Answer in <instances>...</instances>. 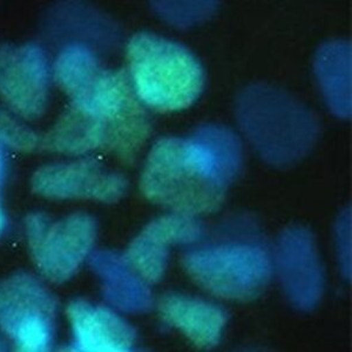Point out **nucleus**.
Masks as SVG:
<instances>
[{"instance_id": "9b49d317", "label": "nucleus", "mask_w": 352, "mask_h": 352, "mask_svg": "<svg viewBox=\"0 0 352 352\" xmlns=\"http://www.w3.org/2000/svg\"><path fill=\"white\" fill-rule=\"evenodd\" d=\"M67 316L80 351L124 352L135 344V330L112 309L76 300L68 305Z\"/></svg>"}, {"instance_id": "2eb2a0df", "label": "nucleus", "mask_w": 352, "mask_h": 352, "mask_svg": "<svg viewBox=\"0 0 352 352\" xmlns=\"http://www.w3.org/2000/svg\"><path fill=\"white\" fill-rule=\"evenodd\" d=\"M48 141L56 152L81 155L93 149L104 148L106 132L98 116L72 102L56 122Z\"/></svg>"}, {"instance_id": "f03ea898", "label": "nucleus", "mask_w": 352, "mask_h": 352, "mask_svg": "<svg viewBox=\"0 0 352 352\" xmlns=\"http://www.w3.org/2000/svg\"><path fill=\"white\" fill-rule=\"evenodd\" d=\"M129 80L144 107L179 112L204 92V69L188 48L154 33L141 32L127 45Z\"/></svg>"}, {"instance_id": "423d86ee", "label": "nucleus", "mask_w": 352, "mask_h": 352, "mask_svg": "<svg viewBox=\"0 0 352 352\" xmlns=\"http://www.w3.org/2000/svg\"><path fill=\"white\" fill-rule=\"evenodd\" d=\"M56 317V300L34 277L16 274L0 280V328L21 351H47Z\"/></svg>"}, {"instance_id": "dca6fc26", "label": "nucleus", "mask_w": 352, "mask_h": 352, "mask_svg": "<svg viewBox=\"0 0 352 352\" xmlns=\"http://www.w3.org/2000/svg\"><path fill=\"white\" fill-rule=\"evenodd\" d=\"M102 65L85 45H69L54 63L56 84L72 100L80 96L100 72Z\"/></svg>"}, {"instance_id": "f8f14e48", "label": "nucleus", "mask_w": 352, "mask_h": 352, "mask_svg": "<svg viewBox=\"0 0 352 352\" xmlns=\"http://www.w3.org/2000/svg\"><path fill=\"white\" fill-rule=\"evenodd\" d=\"M167 324L201 349L215 348L223 336L227 315L212 302L182 294H167L157 305Z\"/></svg>"}, {"instance_id": "9d476101", "label": "nucleus", "mask_w": 352, "mask_h": 352, "mask_svg": "<svg viewBox=\"0 0 352 352\" xmlns=\"http://www.w3.org/2000/svg\"><path fill=\"white\" fill-rule=\"evenodd\" d=\"M277 265L288 296L300 309H311L323 292L324 276L316 242L302 228L289 229L277 247Z\"/></svg>"}, {"instance_id": "6e6552de", "label": "nucleus", "mask_w": 352, "mask_h": 352, "mask_svg": "<svg viewBox=\"0 0 352 352\" xmlns=\"http://www.w3.org/2000/svg\"><path fill=\"white\" fill-rule=\"evenodd\" d=\"M129 182L122 174L91 159L47 164L32 177V188L47 199H88L113 204L120 200Z\"/></svg>"}, {"instance_id": "f3484780", "label": "nucleus", "mask_w": 352, "mask_h": 352, "mask_svg": "<svg viewBox=\"0 0 352 352\" xmlns=\"http://www.w3.org/2000/svg\"><path fill=\"white\" fill-rule=\"evenodd\" d=\"M0 140L19 151H34L41 144L36 133L4 109H0Z\"/></svg>"}, {"instance_id": "39448f33", "label": "nucleus", "mask_w": 352, "mask_h": 352, "mask_svg": "<svg viewBox=\"0 0 352 352\" xmlns=\"http://www.w3.org/2000/svg\"><path fill=\"white\" fill-rule=\"evenodd\" d=\"M96 234V219L86 212H76L56 221L36 212L26 221L33 260L41 274L56 283L74 276L92 252Z\"/></svg>"}, {"instance_id": "7ed1b4c3", "label": "nucleus", "mask_w": 352, "mask_h": 352, "mask_svg": "<svg viewBox=\"0 0 352 352\" xmlns=\"http://www.w3.org/2000/svg\"><path fill=\"white\" fill-rule=\"evenodd\" d=\"M182 262L190 278L206 292L241 302L260 296L274 270L268 247L252 236L199 244L186 252Z\"/></svg>"}, {"instance_id": "a211bd4d", "label": "nucleus", "mask_w": 352, "mask_h": 352, "mask_svg": "<svg viewBox=\"0 0 352 352\" xmlns=\"http://www.w3.org/2000/svg\"><path fill=\"white\" fill-rule=\"evenodd\" d=\"M212 3H157V11L164 19L176 25H189L190 21H199L209 16L214 8H209Z\"/></svg>"}, {"instance_id": "6ab92c4d", "label": "nucleus", "mask_w": 352, "mask_h": 352, "mask_svg": "<svg viewBox=\"0 0 352 352\" xmlns=\"http://www.w3.org/2000/svg\"><path fill=\"white\" fill-rule=\"evenodd\" d=\"M3 176H4V157L0 151V189H1V182H3ZM5 228V214L1 206V200H0V235L4 232Z\"/></svg>"}, {"instance_id": "0eeeda50", "label": "nucleus", "mask_w": 352, "mask_h": 352, "mask_svg": "<svg viewBox=\"0 0 352 352\" xmlns=\"http://www.w3.org/2000/svg\"><path fill=\"white\" fill-rule=\"evenodd\" d=\"M0 98L28 120L44 114L48 100V65L41 46L0 45Z\"/></svg>"}, {"instance_id": "f257e3e1", "label": "nucleus", "mask_w": 352, "mask_h": 352, "mask_svg": "<svg viewBox=\"0 0 352 352\" xmlns=\"http://www.w3.org/2000/svg\"><path fill=\"white\" fill-rule=\"evenodd\" d=\"M243 151L230 129L209 124L188 136L157 141L141 174L144 197L173 212L197 217L220 208L240 173Z\"/></svg>"}, {"instance_id": "4468645a", "label": "nucleus", "mask_w": 352, "mask_h": 352, "mask_svg": "<svg viewBox=\"0 0 352 352\" xmlns=\"http://www.w3.org/2000/svg\"><path fill=\"white\" fill-rule=\"evenodd\" d=\"M316 67L332 112L346 118L351 111V50L349 44L335 41L323 46L317 56Z\"/></svg>"}, {"instance_id": "ddd939ff", "label": "nucleus", "mask_w": 352, "mask_h": 352, "mask_svg": "<svg viewBox=\"0 0 352 352\" xmlns=\"http://www.w3.org/2000/svg\"><path fill=\"white\" fill-rule=\"evenodd\" d=\"M96 269L109 302L120 310L141 312L152 307V292L142 277L131 267L124 257L111 252L98 254Z\"/></svg>"}, {"instance_id": "20e7f679", "label": "nucleus", "mask_w": 352, "mask_h": 352, "mask_svg": "<svg viewBox=\"0 0 352 352\" xmlns=\"http://www.w3.org/2000/svg\"><path fill=\"white\" fill-rule=\"evenodd\" d=\"M240 112L252 144L272 164H292L315 141L316 121L285 93L252 87L244 93Z\"/></svg>"}, {"instance_id": "1a4fd4ad", "label": "nucleus", "mask_w": 352, "mask_h": 352, "mask_svg": "<svg viewBox=\"0 0 352 352\" xmlns=\"http://www.w3.org/2000/svg\"><path fill=\"white\" fill-rule=\"evenodd\" d=\"M204 235L197 217L172 212L147 224L124 257L148 285H156L167 272L173 247L199 243Z\"/></svg>"}]
</instances>
